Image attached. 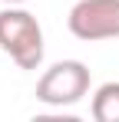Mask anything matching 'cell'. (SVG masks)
<instances>
[{"label":"cell","instance_id":"cell-1","mask_svg":"<svg viewBox=\"0 0 119 122\" xmlns=\"http://www.w3.org/2000/svg\"><path fill=\"white\" fill-rule=\"evenodd\" d=\"M0 50L10 53L20 69H37L43 63V26L20 3L0 10Z\"/></svg>","mask_w":119,"mask_h":122},{"label":"cell","instance_id":"cell-2","mask_svg":"<svg viewBox=\"0 0 119 122\" xmlns=\"http://www.w3.org/2000/svg\"><path fill=\"white\" fill-rule=\"evenodd\" d=\"M89 92V66L79 60H60L37 79V99L43 106H73Z\"/></svg>","mask_w":119,"mask_h":122},{"label":"cell","instance_id":"cell-3","mask_svg":"<svg viewBox=\"0 0 119 122\" xmlns=\"http://www.w3.org/2000/svg\"><path fill=\"white\" fill-rule=\"evenodd\" d=\"M66 26L76 40H119V0H79L70 7Z\"/></svg>","mask_w":119,"mask_h":122},{"label":"cell","instance_id":"cell-4","mask_svg":"<svg viewBox=\"0 0 119 122\" xmlns=\"http://www.w3.org/2000/svg\"><path fill=\"white\" fill-rule=\"evenodd\" d=\"M89 112L96 122H119V82H103L93 102H89Z\"/></svg>","mask_w":119,"mask_h":122},{"label":"cell","instance_id":"cell-5","mask_svg":"<svg viewBox=\"0 0 119 122\" xmlns=\"http://www.w3.org/2000/svg\"><path fill=\"white\" fill-rule=\"evenodd\" d=\"M3 3H27V0H3Z\"/></svg>","mask_w":119,"mask_h":122}]
</instances>
